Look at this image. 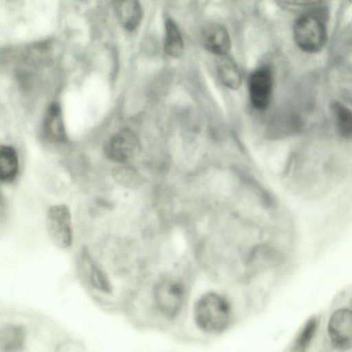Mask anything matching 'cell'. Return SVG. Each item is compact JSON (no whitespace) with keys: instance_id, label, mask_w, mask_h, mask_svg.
<instances>
[{"instance_id":"obj_1","label":"cell","mask_w":352,"mask_h":352,"mask_svg":"<svg viewBox=\"0 0 352 352\" xmlns=\"http://www.w3.org/2000/svg\"><path fill=\"white\" fill-rule=\"evenodd\" d=\"M195 320L203 331L217 333L223 330L230 317V308L227 300L215 293L203 296L195 307Z\"/></svg>"},{"instance_id":"obj_10","label":"cell","mask_w":352,"mask_h":352,"mask_svg":"<svg viewBox=\"0 0 352 352\" xmlns=\"http://www.w3.org/2000/svg\"><path fill=\"white\" fill-rule=\"evenodd\" d=\"M43 133L52 142H60L65 140V131L60 107L52 104L43 120Z\"/></svg>"},{"instance_id":"obj_5","label":"cell","mask_w":352,"mask_h":352,"mask_svg":"<svg viewBox=\"0 0 352 352\" xmlns=\"http://www.w3.org/2000/svg\"><path fill=\"white\" fill-rule=\"evenodd\" d=\"M140 144L135 134L124 129L112 135L104 145L105 155L111 161L124 163L135 157Z\"/></svg>"},{"instance_id":"obj_4","label":"cell","mask_w":352,"mask_h":352,"mask_svg":"<svg viewBox=\"0 0 352 352\" xmlns=\"http://www.w3.org/2000/svg\"><path fill=\"white\" fill-rule=\"evenodd\" d=\"M327 332L332 348L340 351L352 349V309L335 310L329 318Z\"/></svg>"},{"instance_id":"obj_13","label":"cell","mask_w":352,"mask_h":352,"mask_svg":"<svg viewBox=\"0 0 352 352\" xmlns=\"http://www.w3.org/2000/svg\"><path fill=\"white\" fill-rule=\"evenodd\" d=\"M82 260L91 285L104 293H110L112 286L103 270L95 262L86 249L82 251Z\"/></svg>"},{"instance_id":"obj_2","label":"cell","mask_w":352,"mask_h":352,"mask_svg":"<svg viewBox=\"0 0 352 352\" xmlns=\"http://www.w3.org/2000/svg\"><path fill=\"white\" fill-rule=\"evenodd\" d=\"M295 41L300 49L307 53L320 51L327 41V30L322 19L314 14L301 16L294 28Z\"/></svg>"},{"instance_id":"obj_16","label":"cell","mask_w":352,"mask_h":352,"mask_svg":"<svg viewBox=\"0 0 352 352\" xmlns=\"http://www.w3.org/2000/svg\"><path fill=\"white\" fill-rule=\"evenodd\" d=\"M18 157L15 150L9 146H1L0 149V177L1 181L10 182L18 173Z\"/></svg>"},{"instance_id":"obj_12","label":"cell","mask_w":352,"mask_h":352,"mask_svg":"<svg viewBox=\"0 0 352 352\" xmlns=\"http://www.w3.org/2000/svg\"><path fill=\"white\" fill-rule=\"evenodd\" d=\"M115 11L122 25L127 30L138 26L142 18V10L138 0H115Z\"/></svg>"},{"instance_id":"obj_7","label":"cell","mask_w":352,"mask_h":352,"mask_svg":"<svg viewBox=\"0 0 352 352\" xmlns=\"http://www.w3.org/2000/svg\"><path fill=\"white\" fill-rule=\"evenodd\" d=\"M274 78L272 72L268 66L261 67L254 70L248 79L249 93L251 102L258 110L267 109L270 104Z\"/></svg>"},{"instance_id":"obj_9","label":"cell","mask_w":352,"mask_h":352,"mask_svg":"<svg viewBox=\"0 0 352 352\" xmlns=\"http://www.w3.org/2000/svg\"><path fill=\"white\" fill-rule=\"evenodd\" d=\"M203 42L205 47L218 56L227 55L231 41L227 30L220 25H212L204 32Z\"/></svg>"},{"instance_id":"obj_6","label":"cell","mask_w":352,"mask_h":352,"mask_svg":"<svg viewBox=\"0 0 352 352\" xmlns=\"http://www.w3.org/2000/svg\"><path fill=\"white\" fill-rule=\"evenodd\" d=\"M153 296L160 312L166 317L173 318L181 309L184 292L182 286L178 283L165 279L155 285Z\"/></svg>"},{"instance_id":"obj_18","label":"cell","mask_w":352,"mask_h":352,"mask_svg":"<svg viewBox=\"0 0 352 352\" xmlns=\"http://www.w3.org/2000/svg\"><path fill=\"white\" fill-rule=\"evenodd\" d=\"M287 3L294 4V5H306V4H311L315 3L318 1V0H283Z\"/></svg>"},{"instance_id":"obj_15","label":"cell","mask_w":352,"mask_h":352,"mask_svg":"<svg viewBox=\"0 0 352 352\" xmlns=\"http://www.w3.org/2000/svg\"><path fill=\"white\" fill-rule=\"evenodd\" d=\"M164 49L167 54L173 58L181 56L184 50V41L179 30L171 19L165 23Z\"/></svg>"},{"instance_id":"obj_11","label":"cell","mask_w":352,"mask_h":352,"mask_svg":"<svg viewBox=\"0 0 352 352\" xmlns=\"http://www.w3.org/2000/svg\"><path fill=\"white\" fill-rule=\"evenodd\" d=\"M25 340L26 329L23 326L6 324L0 330V351H20L25 346Z\"/></svg>"},{"instance_id":"obj_14","label":"cell","mask_w":352,"mask_h":352,"mask_svg":"<svg viewBox=\"0 0 352 352\" xmlns=\"http://www.w3.org/2000/svg\"><path fill=\"white\" fill-rule=\"evenodd\" d=\"M217 73L225 86L237 89L241 84V76L235 62L227 55L219 56L217 64Z\"/></svg>"},{"instance_id":"obj_17","label":"cell","mask_w":352,"mask_h":352,"mask_svg":"<svg viewBox=\"0 0 352 352\" xmlns=\"http://www.w3.org/2000/svg\"><path fill=\"white\" fill-rule=\"evenodd\" d=\"M316 327V320L314 318L311 319L309 322H307L296 341V346L298 348H300V350H302L304 347H306L307 345H309V342H311L313 336L314 335Z\"/></svg>"},{"instance_id":"obj_3","label":"cell","mask_w":352,"mask_h":352,"mask_svg":"<svg viewBox=\"0 0 352 352\" xmlns=\"http://www.w3.org/2000/svg\"><path fill=\"white\" fill-rule=\"evenodd\" d=\"M48 235L54 245L61 249L68 248L73 243L74 233L71 212L63 204L51 206L46 215Z\"/></svg>"},{"instance_id":"obj_8","label":"cell","mask_w":352,"mask_h":352,"mask_svg":"<svg viewBox=\"0 0 352 352\" xmlns=\"http://www.w3.org/2000/svg\"><path fill=\"white\" fill-rule=\"evenodd\" d=\"M328 109L337 135L344 140L352 141V107L340 99H333Z\"/></svg>"}]
</instances>
